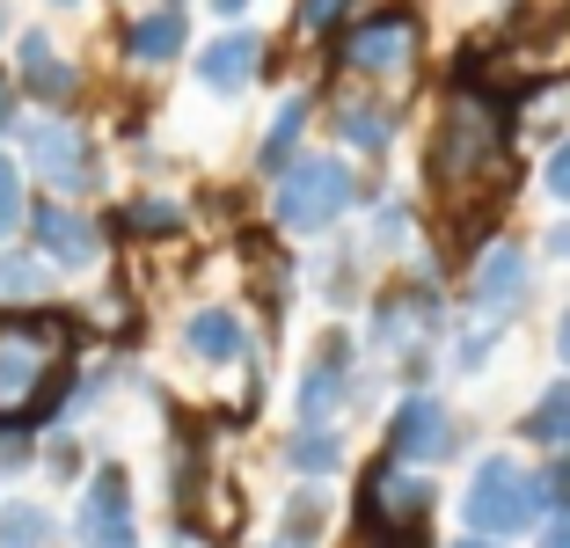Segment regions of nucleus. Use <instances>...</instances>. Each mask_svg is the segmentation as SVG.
Instances as JSON below:
<instances>
[{
  "instance_id": "f257e3e1",
  "label": "nucleus",
  "mask_w": 570,
  "mask_h": 548,
  "mask_svg": "<svg viewBox=\"0 0 570 548\" xmlns=\"http://www.w3.org/2000/svg\"><path fill=\"white\" fill-rule=\"evenodd\" d=\"M432 183L453 205V242H461V227H469V242H475L483 219H498L504 190H512V117H504L498 88L453 81L439 139H432Z\"/></svg>"
},
{
  "instance_id": "f03ea898",
  "label": "nucleus",
  "mask_w": 570,
  "mask_h": 548,
  "mask_svg": "<svg viewBox=\"0 0 570 548\" xmlns=\"http://www.w3.org/2000/svg\"><path fill=\"white\" fill-rule=\"evenodd\" d=\"M461 527L483 534V541L541 534V527H549V490H541V468L512 461V453H490V461H475L469 490H461Z\"/></svg>"
},
{
  "instance_id": "7ed1b4c3",
  "label": "nucleus",
  "mask_w": 570,
  "mask_h": 548,
  "mask_svg": "<svg viewBox=\"0 0 570 548\" xmlns=\"http://www.w3.org/2000/svg\"><path fill=\"white\" fill-rule=\"evenodd\" d=\"M527 278H534V264H527L520 242H490L483 264H475L469 278V330H461V344H453V365L461 373H483L490 365V344H498V330L527 307Z\"/></svg>"
},
{
  "instance_id": "20e7f679",
  "label": "nucleus",
  "mask_w": 570,
  "mask_h": 548,
  "mask_svg": "<svg viewBox=\"0 0 570 548\" xmlns=\"http://www.w3.org/2000/svg\"><path fill=\"white\" fill-rule=\"evenodd\" d=\"M358 198V183L344 162H330V154H301V162L278 176V205H271V219H278L285 234H322L344 219V205Z\"/></svg>"
},
{
  "instance_id": "39448f33",
  "label": "nucleus",
  "mask_w": 570,
  "mask_h": 548,
  "mask_svg": "<svg viewBox=\"0 0 570 548\" xmlns=\"http://www.w3.org/2000/svg\"><path fill=\"white\" fill-rule=\"evenodd\" d=\"M417 45H424L417 16L410 8H381V16L352 22V30L336 37V67L358 74V81H403L417 67Z\"/></svg>"
},
{
  "instance_id": "423d86ee",
  "label": "nucleus",
  "mask_w": 570,
  "mask_h": 548,
  "mask_svg": "<svg viewBox=\"0 0 570 548\" xmlns=\"http://www.w3.org/2000/svg\"><path fill=\"white\" fill-rule=\"evenodd\" d=\"M22 154H30V168L59 190V198H81V190H96V183H102L96 139H88L73 117H37L30 133H22Z\"/></svg>"
},
{
  "instance_id": "0eeeda50",
  "label": "nucleus",
  "mask_w": 570,
  "mask_h": 548,
  "mask_svg": "<svg viewBox=\"0 0 570 548\" xmlns=\"http://www.w3.org/2000/svg\"><path fill=\"white\" fill-rule=\"evenodd\" d=\"M432 336H439V285L432 278L387 285L381 307H373V344H381L387 359H417Z\"/></svg>"
},
{
  "instance_id": "6e6552de",
  "label": "nucleus",
  "mask_w": 570,
  "mask_h": 548,
  "mask_svg": "<svg viewBox=\"0 0 570 548\" xmlns=\"http://www.w3.org/2000/svg\"><path fill=\"white\" fill-rule=\"evenodd\" d=\"M461 447V432H453V417H446V402L439 395H403L395 402V417H387V461L395 468H432V461H446V453Z\"/></svg>"
},
{
  "instance_id": "1a4fd4ad",
  "label": "nucleus",
  "mask_w": 570,
  "mask_h": 548,
  "mask_svg": "<svg viewBox=\"0 0 570 548\" xmlns=\"http://www.w3.org/2000/svg\"><path fill=\"white\" fill-rule=\"evenodd\" d=\"M73 534L81 548H139V527H132V482H125L118 461H102L81 490V512H73Z\"/></svg>"
},
{
  "instance_id": "9d476101",
  "label": "nucleus",
  "mask_w": 570,
  "mask_h": 548,
  "mask_svg": "<svg viewBox=\"0 0 570 548\" xmlns=\"http://www.w3.org/2000/svg\"><path fill=\"white\" fill-rule=\"evenodd\" d=\"M30 227H37V256H45L51 271H88L102 256V227L88 213H73V205H37L30 213Z\"/></svg>"
},
{
  "instance_id": "9b49d317",
  "label": "nucleus",
  "mask_w": 570,
  "mask_h": 548,
  "mask_svg": "<svg viewBox=\"0 0 570 548\" xmlns=\"http://www.w3.org/2000/svg\"><path fill=\"white\" fill-rule=\"evenodd\" d=\"M352 388H358L352 344H344V336H330V351H322V359L301 373V388H293V410H301V424H336V410L352 402Z\"/></svg>"
},
{
  "instance_id": "f8f14e48",
  "label": "nucleus",
  "mask_w": 570,
  "mask_h": 548,
  "mask_svg": "<svg viewBox=\"0 0 570 548\" xmlns=\"http://www.w3.org/2000/svg\"><path fill=\"white\" fill-rule=\"evenodd\" d=\"M16 67H22V88H30L37 102H51V110H67V102H73V88H81L73 59H67L59 45H51L45 30H30V37H22V59H16Z\"/></svg>"
},
{
  "instance_id": "ddd939ff",
  "label": "nucleus",
  "mask_w": 570,
  "mask_h": 548,
  "mask_svg": "<svg viewBox=\"0 0 570 548\" xmlns=\"http://www.w3.org/2000/svg\"><path fill=\"white\" fill-rule=\"evenodd\" d=\"M184 51H190V22H184L176 0H161L154 16H139L132 30H125V59H132V67H168V59H184Z\"/></svg>"
},
{
  "instance_id": "4468645a",
  "label": "nucleus",
  "mask_w": 570,
  "mask_h": 548,
  "mask_svg": "<svg viewBox=\"0 0 570 548\" xmlns=\"http://www.w3.org/2000/svg\"><path fill=\"white\" fill-rule=\"evenodd\" d=\"M256 67H264V37H249V30H227L219 45H205V59H198V81L213 88V96H242V88L256 81Z\"/></svg>"
},
{
  "instance_id": "2eb2a0df",
  "label": "nucleus",
  "mask_w": 570,
  "mask_h": 548,
  "mask_svg": "<svg viewBox=\"0 0 570 548\" xmlns=\"http://www.w3.org/2000/svg\"><path fill=\"white\" fill-rule=\"evenodd\" d=\"M184 351L198 365H242L249 359V330H242L235 307H198V315L184 322Z\"/></svg>"
},
{
  "instance_id": "dca6fc26",
  "label": "nucleus",
  "mask_w": 570,
  "mask_h": 548,
  "mask_svg": "<svg viewBox=\"0 0 570 548\" xmlns=\"http://www.w3.org/2000/svg\"><path fill=\"white\" fill-rule=\"evenodd\" d=\"M45 293H51V264L45 256H8L0 249V307H8V315L45 307Z\"/></svg>"
},
{
  "instance_id": "f3484780",
  "label": "nucleus",
  "mask_w": 570,
  "mask_h": 548,
  "mask_svg": "<svg viewBox=\"0 0 570 548\" xmlns=\"http://www.w3.org/2000/svg\"><path fill=\"white\" fill-rule=\"evenodd\" d=\"M301 133H307V102H301V96H285L278 117H271V133H264V147H256V176L278 183L285 168H293V147H301Z\"/></svg>"
},
{
  "instance_id": "a211bd4d",
  "label": "nucleus",
  "mask_w": 570,
  "mask_h": 548,
  "mask_svg": "<svg viewBox=\"0 0 570 548\" xmlns=\"http://www.w3.org/2000/svg\"><path fill=\"white\" fill-rule=\"evenodd\" d=\"M520 439H527V447H556V453H570V381L541 388L534 410L520 417Z\"/></svg>"
},
{
  "instance_id": "6ab92c4d",
  "label": "nucleus",
  "mask_w": 570,
  "mask_h": 548,
  "mask_svg": "<svg viewBox=\"0 0 570 548\" xmlns=\"http://www.w3.org/2000/svg\"><path fill=\"white\" fill-rule=\"evenodd\" d=\"M336 133L352 139V147L381 154L387 139H395V110H387V102H373V96H344V102H336Z\"/></svg>"
},
{
  "instance_id": "aec40b11",
  "label": "nucleus",
  "mask_w": 570,
  "mask_h": 548,
  "mask_svg": "<svg viewBox=\"0 0 570 548\" xmlns=\"http://www.w3.org/2000/svg\"><path fill=\"white\" fill-rule=\"evenodd\" d=\"M285 468H301V476H336V468H344V432H336V424H301V432L285 439Z\"/></svg>"
},
{
  "instance_id": "412c9836",
  "label": "nucleus",
  "mask_w": 570,
  "mask_h": 548,
  "mask_svg": "<svg viewBox=\"0 0 570 548\" xmlns=\"http://www.w3.org/2000/svg\"><path fill=\"white\" fill-rule=\"evenodd\" d=\"M59 541V527H51L45 505L16 498V505H0V548H51Z\"/></svg>"
},
{
  "instance_id": "4be33fe9",
  "label": "nucleus",
  "mask_w": 570,
  "mask_h": 548,
  "mask_svg": "<svg viewBox=\"0 0 570 548\" xmlns=\"http://www.w3.org/2000/svg\"><path fill=\"white\" fill-rule=\"evenodd\" d=\"M322 519H330V505H322V490H301V498L285 505L278 548H315V541H322Z\"/></svg>"
},
{
  "instance_id": "5701e85b",
  "label": "nucleus",
  "mask_w": 570,
  "mask_h": 548,
  "mask_svg": "<svg viewBox=\"0 0 570 548\" xmlns=\"http://www.w3.org/2000/svg\"><path fill=\"white\" fill-rule=\"evenodd\" d=\"M125 227H132V234H147V242H161V234H176V227H184V205H168V198H139L132 213H125Z\"/></svg>"
},
{
  "instance_id": "b1692460",
  "label": "nucleus",
  "mask_w": 570,
  "mask_h": 548,
  "mask_svg": "<svg viewBox=\"0 0 570 548\" xmlns=\"http://www.w3.org/2000/svg\"><path fill=\"white\" fill-rule=\"evenodd\" d=\"M22 219H30V205H22V168L0 154V242H8Z\"/></svg>"
},
{
  "instance_id": "393cba45",
  "label": "nucleus",
  "mask_w": 570,
  "mask_h": 548,
  "mask_svg": "<svg viewBox=\"0 0 570 548\" xmlns=\"http://www.w3.org/2000/svg\"><path fill=\"white\" fill-rule=\"evenodd\" d=\"M410 227H417V213L410 205H381V219H373V249H410Z\"/></svg>"
},
{
  "instance_id": "a878e982",
  "label": "nucleus",
  "mask_w": 570,
  "mask_h": 548,
  "mask_svg": "<svg viewBox=\"0 0 570 548\" xmlns=\"http://www.w3.org/2000/svg\"><path fill=\"white\" fill-rule=\"evenodd\" d=\"M541 490H549V519H556V512H570V453L541 468Z\"/></svg>"
},
{
  "instance_id": "bb28decb",
  "label": "nucleus",
  "mask_w": 570,
  "mask_h": 548,
  "mask_svg": "<svg viewBox=\"0 0 570 548\" xmlns=\"http://www.w3.org/2000/svg\"><path fill=\"white\" fill-rule=\"evenodd\" d=\"M45 468H51V482H73V476H81V447H73V439H51Z\"/></svg>"
},
{
  "instance_id": "cd10ccee",
  "label": "nucleus",
  "mask_w": 570,
  "mask_h": 548,
  "mask_svg": "<svg viewBox=\"0 0 570 548\" xmlns=\"http://www.w3.org/2000/svg\"><path fill=\"white\" fill-rule=\"evenodd\" d=\"M344 8H352V0H301V30H330Z\"/></svg>"
},
{
  "instance_id": "c85d7f7f",
  "label": "nucleus",
  "mask_w": 570,
  "mask_h": 548,
  "mask_svg": "<svg viewBox=\"0 0 570 548\" xmlns=\"http://www.w3.org/2000/svg\"><path fill=\"white\" fill-rule=\"evenodd\" d=\"M549 190H556V198L570 205V133H563V147L549 154Z\"/></svg>"
},
{
  "instance_id": "c756f323",
  "label": "nucleus",
  "mask_w": 570,
  "mask_h": 548,
  "mask_svg": "<svg viewBox=\"0 0 570 548\" xmlns=\"http://www.w3.org/2000/svg\"><path fill=\"white\" fill-rule=\"evenodd\" d=\"M541 548H570V512H556L549 527H541Z\"/></svg>"
},
{
  "instance_id": "7c9ffc66",
  "label": "nucleus",
  "mask_w": 570,
  "mask_h": 548,
  "mask_svg": "<svg viewBox=\"0 0 570 548\" xmlns=\"http://www.w3.org/2000/svg\"><path fill=\"white\" fill-rule=\"evenodd\" d=\"M8 125H16V88L0 81V133H8Z\"/></svg>"
},
{
  "instance_id": "2f4dec72",
  "label": "nucleus",
  "mask_w": 570,
  "mask_h": 548,
  "mask_svg": "<svg viewBox=\"0 0 570 548\" xmlns=\"http://www.w3.org/2000/svg\"><path fill=\"white\" fill-rule=\"evenodd\" d=\"M549 256H556V264H570V227H556V234H549Z\"/></svg>"
},
{
  "instance_id": "473e14b6",
  "label": "nucleus",
  "mask_w": 570,
  "mask_h": 548,
  "mask_svg": "<svg viewBox=\"0 0 570 548\" xmlns=\"http://www.w3.org/2000/svg\"><path fill=\"white\" fill-rule=\"evenodd\" d=\"M556 359L570 365V307H563V322H556Z\"/></svg>"
},
{
  "instance_id": "72a5a7b5",
  "label": "nucleus",
  "mask_w": 570,
  "mask_h": 548,
  "mask_svg": "<svg viewBox=\"0 0 570 548\" xmlns=\"http://www.w3.org/2000/svg\"><path fill=\"white\" fill-rule=\"evenodd\" d=\"M453 548H504V541H483V534H461V541H453Z\"/></svg>"
},
{
  "instance_id": "f704fd0d",
  "label": "nucleus",
  "mask_w": 570,
  "mask_h": 548,
  "mask_svg": "<svg viewBox=\"0 0 570 548\" xmlns=\"http://www.w3.org/2000/svg\"><path fill=\"white\" fill-rule=\"evenodd\" d=\"M242 8H249V0H213V16H242Z\"/></svg>"
},
{
  "instance_id": "c9c22d12",
  "label": "nucleus",
  "mask_w": 570,
  "mask_h": 548,
  "mask_svg": "<svg viewBox=\"0 0 570 548\" xmlns=\"http://www.w3.org/2000/svg\"><path fill=\"white\" fill-rule=\"evenodd\" d=\"M59 8H73V0H59Z\"/></svg>"
}]
</instances>
